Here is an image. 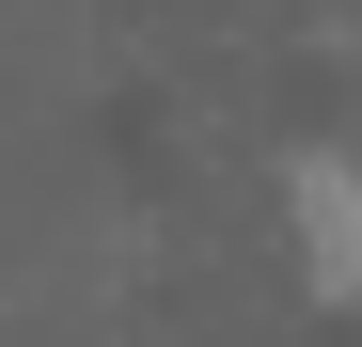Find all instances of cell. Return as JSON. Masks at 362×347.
I'll return each instance as SVG.
<instances>
[{
	"instance_id": "6da1fadb",
	"label": "cell",
	"mask_w": 362,
	"mask_h": 347,
	"mask_svg": "<svg viewBox=\"0 0 362 347\" xmlns=\"http://www.w3.org/2000/svg\"><path fill=\"white\" fill-rule=\"evenodd\" d=\"M284 190H299V205H284V221H299V284H315V300H362V174H346V158H299Z\"/></svg>"
}]
</instances>
